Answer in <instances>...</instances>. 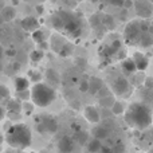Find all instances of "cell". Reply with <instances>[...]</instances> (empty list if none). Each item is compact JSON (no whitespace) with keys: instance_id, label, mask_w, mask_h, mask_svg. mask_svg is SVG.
<instances>
[{"instance_id":"22","label":"cell","mask_w":153,"mask_h":153,"mask_svg":"<svg viewBox=\"0 0 153 153\" xmlns=\"http://www.w3.org/2000/svg\"><path fill=\"white\" fill-rule=\"evenodd\" d=\"M86 146H87V151H89L90 153H97V152H100L101 149H102V141L95 140V138H91V140L87 141Z\"/></svg>"},{"instance_id":"25","label":"cell","mask_w":153,"mask_h":153,"mask_svg":"<svg viewBox=\"0 0 153 153\" xmlns=\"http://www.w3.org/2000/svg\"><path fill=\"white\" fill-rule=\"evenodd\" d=\"M116 102V100H114L113 95H108V97H103V98H100L98 100V103L101 105V108L102 109H111V106H113V103Z\"/></svg>"},{"instance_id":"24","label":"cell","mask_w":153,"mask_h":153,"mask_svg":"<svg viewBox=\"0 0 153 153\" xmlns=\"http://www.w3.org/2000/svg\"><path fill=\"white\" fill-rule=\"evenodd\" d=\"M73 51H74V43L71 42H66L63 46H62V48L59 50V55L63 56V58H67V56H70L73 54Z\"/></svg>"},{"instance_id":"8","label":"cell","mask_w":153,"mask_h":153,"mask_svg":"<svg viewBox=\"0 0 153 153\" xmlns=\"http://www.w3.org/2000/svg\"><path fill=\"white\" fill-rule=\"evenodd\" d=\"M111 90L118 97H129L130 95V83L126 78L122 75H118L111 82Z\"/></svg>"},{"instance_id":"17","label":"cell","mask_w":153,"mask_h":153,"mask_svg":"<svg viewBox=\"0 0 153 153\" xmlns=\"http://www.w3.org/2000/svg\"><path fill=\"white\" fill-rule=\"evenodd\" d=\"M46 79L48 82V86H58L59 85V74L54 69H47L46 70Z\"/></svg>"},{"instance_id":"16","label":"cell","mask_w":153,"mask_h":153,"mask_svg":"<svg viewBox=\"0 0 153 153\" xmlns=\"http://www.w3.org/2000/svg\"><path fill=\"white\" fill-rule=\"evenodd\" d=\"M8 113H15V114H20L22 111V102L19 100H8L7 105H5Z\"/></svg>"},{"instance_id":"5","label":"cell","mask_w":153,"mask_h":153,"mask_svg":"<svg viewBox=\"0 0 153 153\" xmlns=\"http://www.w3.org/2000/svg\"><path fill=\"white\" fill-rule=\"evenodd\" d=\"M36 130L40 134H54L58 130V122L50 114H45L36 120Z\"/></svg>"},{"instance_id":"45","label":"cell","mask_w":153,"mask_h":153,"mask_svg":"<svg viewBox=\"0 0 153 153\" xmlns=\"http://www.w3.org/2000/svg\"><path fill=\"white\" fill-rule=\"evenodd\" d=\"M103 153H113V148H109V146H102V149H101Z\"/></svg>"},{"instance_id":"41","label":"cell","mask_w":153,"mask_h":153,"mask_svg":"<svg viewBox=\"0 0 153 153\" xmlns=\"http://www.w3.org/2000/svg\"><path fill=\"white\" fill-rule=\"evenodd\" d=\"M62 1H63L66 5H69V7H71V8H74L75 5H76V1H75V0H62Z\"/></svg>"},{"instance_id":"21","label":"cell","mask_w":153,"mask_h":153,"mask_svg":"<svg viewBox=\"0 0 153 153\" xmlns=\"http://www.w3.org/2000/svg\"><path fill=\"white\" fill-rule=\"evenodd\" d=\"M121 67H122V70H124L125 73H128V74H132V73H134L136 70H137L132 58H125L124 61L121 62Z\"/></svg>"},{"instance_id":"56","label":"cell","mask_w":153,"mask_h":153,"mask_svg":"<svg viewBox=\"0 0 153 153\" xmlns=\"http://www.w3.org/2000/svg\"><path fill=\"white\" fill-rule=\"evenodd\" d=\"M148 1H151V3H152V4H153V0H148Z\"/></svg>"},{"instance_id":"55","label":"cell","mask_w":153,"mask_h":153,"mask_svg":"<svg viewBox=\"0 0 153 153\" xmlns=\"http://www.w3.org/2000/svg\"><path fill=\"white\" fill-rule=\"evenodd\" d=\"M7 153H19V152H7Z\"/></svg>"},{"instance_id":"19","label":"cell","mask_w":153,"mask_h":153,"mask_svg":"<svg viewBox=\"0 0 153 153\" xmlns=\"http://www.w3.org/2000/svg\"><path fill=\"white\" fill-rule=\"evenodd\" d=\"M137 45H140L143 48L151 47V46L153 45V35H151L149 32H143L141 36H140V39H138Z\"/></svg>"},{"instance_id":"23","label":"cell","mask_w":153,"mask_h":153,"mask_svg":"<svg viewBox=\"0 0 153 153\" xmlns=\"http://www.w3.org/2000/svg\"><path fill=\"white\" fill-rule=\"evenodd\" d=\"M101 23L105 28L108 30H114L116 28V22H114V18L111 15H101Z\"/></svg>"},{"instance_id":"3","label":"cell","mask_w":153,"mask_h":153,"mask_svg":"<svg viewBox=\"0 0 153 153\" xmlns=\"http://www.w3.org/2000/svg\"><path fill=\"white\" fill-rule=\"evenodd\" d=\"M5 141L11 148L23 151V149L28 148L32 143L31 130L26 124H15L11 128H8Z\"/></svg>"},{"instance_id":"40","label":"cell","mask_w":153,"mask_h":153,"mask_svg":"<svg viewBox=\"0 0 153 153\" xmlns=\"http://www.w3.org/2000/svg\"><path fill=\"white\" fill-rule=\"evenodd\" d=\"M23 108H24V110H26V113H28V114L31 113L32 109H34L31 103H24V105H22V109H23Z\"/></svg>"},{"instance_id":"36","label":"cell","mask_w":153,"mask_h":153,"mask_svg":"<svg viewBox=\"0 0 153 153\" xmlns=\"http://www.w3.org/2000/svg\"><path fill=\"white\" fill-rule=\"evenodd\" d=\"M125 152V145L122 144H117L116 146H113V153H124Z\"/></svg>"},{"instance_id":"27","label":"cell","mask_w":153,"mask_h":153,"mask_svg":"<svg viewBox=\"0 0 153 153\" xmlns=\"http://www.w3.org/2000/svg\"><path fill=\"white\" fill-rule=\"evenodd\" d=\"M110 111H111V114H114V116H120V114H122L125 111V103L120 102V101H116V102L113 103V106H111Z\"/></svg>"},{"instance_id":"31","label":"cell","mask_w":153,"mask_h":153,"mask_svg":"<svg viewBox=\"0 0 153 153\" xmlns=\"http://www.w3.org/2000/svg\"><path fill=\"white\" fill-rule=\"evenodd\" d=\"M10 98V90H8L7 86L4 85H0V102L4 100H8Z\"/></svg>"},{"instance_id":"52","label":"cell","mask_w":153,"mask_h":153,"mask_svg":"<svg viewBox=\"0 0 153 153\" xmlns=\"http://www.w3.org/2000/svg\"><path fill=\"white\" fill-rule=\"evenodd\" d=\"M148 153H153V146H152V148H151V149H149V151H148Z\"/></svg>"},{"instance_id":"11","label":"cell","mask_w":153,"mask_h":153,"mask_svg":"<svg viewBox=\"0 0 153 153\" xmlns=\"http://www.w3.org/2000/svg\"><path fill=\"white\" fill-rule=\"evenodd\" d=\"M83 114H85V118H86L90 124H98V122L101 121L100 111H98L97 108H94V106H86Z\"/></svg>"},{"instance_id":"6","label":"cell","mask_w":153,"mask_h":153,"mask_svg":"<svg viewBox=\"0 0 153 153\" xmlns=\"http://www.w3.org/2000/svg\"><path fill=\"white\" fill-rule=\"evenodd\" d=\"M141 30H140V20H132L126 24L124 30V38H125V42L126 45H137L138 39L141 36Z\"/></svg>"},{"instance_id":"13","label":"cell","mask_w":153,"mask_h":153,"mask_svg":"<svg viewBox=\"0 0 153 153\" xmlns=\"http://www.w3.org/2000/svg\"><path fill=\"white\" fill-rule=\"evenodd\" d=\"M16 16V10L12 7V5H5V7L1 8V12H0V18L4 22H11L13 20Z\"/></svg>"},{"instance_id":"26","label":"cell","mask_w":153,"mask_h":153,"mask_svg":"<svg viewBox=\"0 0 153 153\" xmlns=\"http://www.w3.org/2000/svg\"><path fill=\"white\" fill-rule=\"evenodd\" d=\"M74 140L78 141V144H81V145H86L87 141L90 140V138H89V133L85 132V130H79V132H75V133H74Z\"/></svg>"},{"instance_id":"10","label":"cell","mask_w":153,"mask_h":153,"mask_svg":"<svg viewBox=\"0 0 153 153\" xmlns=\"http://www.w3.org/2000/svg\"><path fill=\"white\" fill-rule=\"evenodd\" d=\"M20 26L24 31L34 32V31H36V30H39V22H38V19L34 18V16H26L24 19H22Z\"/></svg>"},{"instance_id":"15","label":"cell","mask_w":153,"mask_h":153,"mask_svg":"<svg viewBox=\"0 0 153 153\" xmlns=\"http://www.w3.org/2000/svg\"><path fill=\"white\" fill-rule=\"evenodd\" d=\"M91 134L95 140L102 141V140H106V138L109 137V130L106 129V128H103L102 125H100V126H95L94 129L91 130Z\"/></svg>"},{"instance_id":"54","label":"cell","mask_w":153,"mask_h":153,"mask_svg":"<svg viewBox=\"0 0 153 153\" xmlns=\"http://www.w3.org/2000/svg\"><path fill=\"white\" fill-rule=\"evenodd\" d=\"M40 153H47V151H42V152H40Z\"/></svg>"},{"instance_id":"20","label":"cell","mask_w":153,"mask_h":153,"mask_svg":"<svg viewBox=\"0 0 153 153\" xmlns=\"http://www.w3.org/2000/svg\"><path fill=\"white\" fill-rule=\"evenodd\" d=\"M30 87V81L24 76H18L15 79V89L16 91H24V90H28Z\"/></svg>"},{"instance_id":"39","label":"cell","mask_w":153,"mask_h":153,"mask_svg":"<svg viewBox=\"0 0 153 153\" xmlns=\"http://www.w3.org/2000/svg\"><path fill=\"white\" fill-rule=\"evenodd\" d=\"M125 0H110V4L111 5H116V7H122L124 5Z\"/></svg>"},{"instance_id":"34","label":"cell","mask_w":153,"mask_h":153,"mask_svg":"<svg viewBox=\"0 0 153 153\" xmlns=\"http://www.w3.org/2000/svg\"><path fill=\"white\" fill-rule=\"evenodd\" d=\"M18 100H22V101H28L30 100V90H24V91H19L16 94Z\"/></svg>"},{"instance_id":"47","label":"cell","mask_w":153,"mask_h":153,"mask_svg":"<svg viewBox=\"0 0 153 153\" xmlns=\"http://www.w3.org/2000/svg\"><path fill=\"white\" fill-rule=\"evenodd\" d=\"M5 54H7V55H10V56H13L16 54V51L15 50H11V48H10V50H7V53H5Z\"/></svg>"},{"instance_id":"30","label":"cell","mask_w":153,"mask_h":153,"mask_svg":"<svg viewBox=\"0 0 153 153\" xmlns=\"http://www.w3.org/2000/svg\"><path fill=\"white\" fill-rule=\"evenodd\" d=\"M43 55H45V54H43V51H40L39 48H38V50L31 51V54H30V59H31L32 62H35V63H36V62H39L40 59L43 58Z\"/></svg>"},{"instance_id":"42","label":"cell","mask_w":153,"mask_h":153,"mask_svg":"<svg viewBox=\"0 0 153 153\" xmlns=\"http://www.w3.org/2000/svg\"><path fill=\"white\" fill-rule=\"evenodd\" d=\"M145 86L148 89H153V78H146L145 79Z\"/></svg>"},{"instance_id":"14","label":"cell","mask_w":153,"mask_h":153,"mask_svg":"<svg viewBox=\"0 0 153 153\" xmlns=\"http://www.w3.org/2000/svg\"><path fill=\"white\" fill-rule=\"evenodd\" d=\"M103 86H105V85H103L102 79L97 78V76H91V78H90V81H89V91L91 93V94L95 95Z\"/></svg>"},{"instance_id":"28","label":"cell","mask_w":153,"mask_h":153,"mask_svg":"<svg viewBox=\"0 0 153 153\" xmlns=\"http://www.w3.org/2000/svg\"><path fill=\"white\" fill-rule=\"evenodd\" d=\"M89 23L94 30L100 28V27L102 26V23H101V15L100 13H94V15H91L90 19H89Z\"/></svg>"},{"instance_id":"57","label":"cell","mask_w":153,"mask_h":153,"mask_svg":"<svg viewBox=\"0 0 153 153\" xmlns=\"http://www.w3.org/2000/svg\"><path fill=\"white\" fill-rule=\"evenodd\" d=\"M31 153H36V152H31Z\"/></svg>"},{"instance_id":"38","label":"cell","mask_w":153,"mask_h":153,"mask_svg":"<svg viewBox=\"0 0 153 153\" xmlns=\"http://www.w3.org/2000/svg\"><path fill=\"white\" fill-rule=\"evenodd\" d=\"M126 18H128V10L122 8L121 12H120V19H121V20L124 22V20H126Z\"/></svg>"},{"instance_id":"9","label":"cell","mask_w":153,"mask_h":153,"mask_svg":"<svg viewBox=\"0 0 153 153\" xmlns=\"http://www.w3.org/2000/svg\"><path fill=\"white\" fill-rule=\"evenodd\" d=\"M56 148H58L59 153H71L74 149V141L71 137L69 136H63L61 140L56 144Z\"/></svg>"},{"instance_id":"53","label":"cell","mask_w":153,"mask_h":153,"mask_svg":"<svg viewBox=\"0 0 153 153\" xmlns=\"http://www.w3.org/2000/svg\"><path fill=\"white\" fill-rule=\"evenodd\" d=\"M90 1H91V3H97L98 0H90Z\"/></svg>"},{"instance_id":"29","label":"cell","mask_w":153,"mask_h":153,"mask_svg":"<svg viewBox=\"0 0 153 153\" xmlns=\"http://www.w3.org/2000/svg\"><path fill=\"white\" fill-rule=\"evenodd\" d=\"M32 40H34L35 43H38V45H40V43L45 42V32L42 31V30H36V31L32 32Z\"/></svg>"},{"instance_id":"46","label":"cell","mask_w":153,"mask_h":153,"mask_svg":"<svg viewBox=\"0 0 153 153\" xmlns=\"http://www.w3.org/2000/svg\"><path fill=\"white\" fill-rule=\"evenodd\" d=\"M39 50L40 51H43V50H46V48H48V43H46V42H43V43H40L39 45Z\"/></svg>"},{"instance_id":"51","label":"cell","mask_w":153,"mask_h":153,"mask_svg":"<svg viewBox=\"0 0 153 153\" xmlns=\"http://www.w3.org/2000/svg\"><path fill=\"white\" fill-rule=\"evenodd\" d=\"M3 141H4V137H3V134H1V133H0V145H1V144H3Z\"/></svg>"},{"instance_id":"4","label":"cell","mask_w":153,"mask_h":153,"mask_svg":"<svg viewBox=\"0 0 153 153\" xmlns=\"http://www.w3.org/2000/svg\"><path fill=\"white\" fill-rule=\"evenodd\" d=\"M55 90L54 87L48 86L46 83H35L32 89L30 90V98L32 100V103L39 108H46L51 105L55 100Z\"/></svg>"},{"instance_id":"33","label":"cell","mask_w":153,"mask_h":153,"mask_svg":"<svg viewBox=\"0 0 153 153\" xmlns=\"http://www.w3.org/2000/svg\"><path fill=\"white\" fill-rule=\"evenodd\" d=\"M110 94H111V93H110V90H109V89H108V87H106V86H103L102 89H101L100 91H98V93H97V94H95V95H97V97H98V100H100V98L108 97V95H110Z\"/></svg>"},{"instance_id":"1","label":"cell","mask_w":153,"mask_h":153,"mask_svg":"<svg viewBox=\"0 0 153 153\" xmlns=\"http://www.w3.org/2000/svg\"><path fill=\"white\" fill-rule=\"evenodd\" d=\"M51 26L59 32H63L65 35L70 38H78L82 34L83 23H82L81 15L73 12V11L61 10L51 15Z\"/></svg>"},{"instance_id":"50","label":"cell","mask_w":153,"mask_h":153,"mask_svg":"<svg viewBox=\"0 0 153 153\" xmlns=\"http://www.w3.org/2000/svg\"><path fill=\"white\" fill-rule=\"evenodd\" d=\"M148 32L151 35H153V26H149V30H148Z\"/></svg>"},{"instance_id":"49","label":"cell","mask_w":153,"mask_h":153,"mask_svg":"<svg viewBox=\"0 0 153 153\" xmlns=\"http://www.w3.org/2000/svg\"><path fill=\"white\" fill-rule=\"evenodd\" d=\"M36 11H38V12H39V13H42L43 7H42V5H38V7H36Z\"/></svg>"},{"instance_id":"35","label":"cell","mask_w":153,"mask_h":153,"mask_svg":"<svg viewBox=\"0 0 153 153\" xmlns=\"http://www.w3.org/2000/svg\"><path fill=\"white\" fill-rule=\"evenodd\" d=\"M79 90H81V93L89 91V81H86V79L81 81V83H79Z\"/></svg>"},{"instance_id":"37","label":"cell","mask_w":153,"mask_h":153,"mask_svg":"<svg viewBox=\"0 0 153 153\" xmlns=\"http://www.w3.org/2000/svg\"><path fill=\"white\" fill-rule=\"evenodd\" d=\"M140 30H141V32H148L149 24L145 20H140Z\"/></svg>"},{"instance_id":"48","label":"cell","mask_w":153,"mask_h":153,"mask_svg":"<svg viewBox=\"0 0 153 153\" xmlns=\"http://www.w3.org/2000/svg\"><path fill=\"white\" fill-rule=\"evenodd\" d=\"M4 54H5V51H4V48H3V46H0V59L4 56Z\"/></svg>"},{"instance_id":"43","label":"cell","mask_w":153,"mask_h":153,"mask_svg":"<svg viewBox=\"0 0 153 153\" xmlns=\"http://www.w3.org/2000/svg\"><path fill=\"white\" fill-rule=\"evenodd\" d=\"M122 7H124L125 10H128V8L133 7V0H125V1H124V5H122Z\"/></svg>"},{"instance_id":"44","label":"cell","mask_w":153,"mask_h":153,"mask_svg":"<svg viewBox=\"0 0 153 153\" xmlns=\"http://www.w3.org/2000/svg\"><path fill=\"white\" fill-rule=\"evenodd\" d=\"M5 117V109L0 105V121H3V118Z\"/></svg>"},{"instance_id":"12","label":"cell","mask_w":153,"mask_h":153,"mask_svg":"<svg viewBox=\"0 0 153 153\" xmlns=\"http://www.w3.org/2000/svg\"><path fill=\"white\" fill-rule=\"evenodd\" d=\"M132 59H133V62H134L136 69H137V70H140V71L146 70V67H148V65H149V61H148V58H146L144 54L134 53V54H133V58Z\"/></svg>"},{"instance_id":"2","label":"cell","mask_w":153,"mask_h":153,"mask_svg":"<svg viewBox=\"0 0 153 153\" xmlns=\"http://www.w3.org/2000/svg\"><path fill=\"white\" fill-rule=\"evenodd\" d=\"M125 122L130 128L137 130L148 129L153 122L152 109L146 103L143 102H132L124 114Z\"/></svg>"},{"instance_id":"18","label":"cell","mask_w":153,"mask_h":153,"mask_svg":"<svg viewBox=\"0 0 153 153\" xmlns=\"http://www.w3.org/2000/svg\"><path fill=\"white\" fill-rule=\"evenodd\" d=\"M67 40H65L62 36H59L58 34H54L51 36V48H53L55 53H59V50L62 48V46L66 43Z\"/></svg>"},{"instance_id":"32","label":"cell","mask_w":153,"mask_h":153,"mask_svg":"<svg viewBox=\"0 0 153 153\" xmlns=\"http://www.w3.org/2000/svg\"><path fill=\"white\" fill-rule=\"evenodd\" d=\"M28 75H30L31 82H34V83H39V81L42 79V75H40L38 71H34V70H31V71L28 73Z\"/></svg>"},{"instance_id":"7","label":"cell","mask_w":153,"mask_h":153,"mask_svg":"<svg viewBox=\"0 0 153 153\" xmlns=\"http://www.w3.org/2000/svg\"><path fill=\"white\" fill-rule=\"evenodd\" d=\"M136 15L143 20H148L153 18V4L148 0H134L133 1Z\"/></svg>"}]
</instances>
